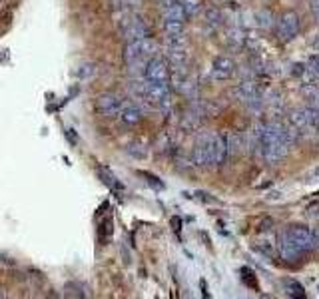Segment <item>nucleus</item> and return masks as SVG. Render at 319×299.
Segmentation results:
<instances>
[{
  "instance_id": "nucleus-1",
  "label": "nucleus",
  "mask_w": 319,
  "mask_h": 299,
  "mask_svg": "<svg viewBox=\"0 0 319 299\" xmlns=\"http://www.w3.org/2000/svg\"><path fill=\"white\" fill-rule=\"evenodd\" d=\"M319 248V235L303 226H289L279 235V253L287 261H297Z\"/></svg>"
},
{
  "instance_id": "nucleus-2",
  "label": "nucleus",
  "mask_w": 319,
  "mask_h": 299,
  "mask_svg": "<svg viewBox=\"0 0 319 299\" xmlns=\"http://www.w3.org/2000/svg\"><path fill=\"white\" fill-rule=\"evenodd\" d=\"M235 94L251 110H259L265 104V94L261 90V86L257 82H253V80H244L242 84H237Z\"/></svg>"
},
{
  "instance_id": "nucleus-3",
  "label": "nucleus",
  "mask_w": 319,
  "mask_h": 299,
  "mask_svg": "<svg viewBox=\"0 0 319 299\" xmlns=\"http://www.w3.org/2000/svg\"><path fill=\"white\" fill-rule=\"evenodd\" d=\"M299 32V16L297 12H283L277 18V26H275V34L279 42H291Z\"/></svg>"
},
{
  "instance_id": "nucleus-4",
  "label": "nucleus",
  "mask_w": 319,
  "mask_h": 299,
  "mask_svg": "<svg viewBox=\"0 0 319 299\" xmlns=\"http://www.w3.org/2000/svg\"><path fill=\"white\" fill-rule=\"evenodd\" d=\"M211 138L214 134H207V132H202L196 142H194V150H192V160L196 166H214L211 161Z\"/></svg>"
},
{
  "instance_id": "nucleus-5",
  "label": "nucleus",
  "mask_w": 319,
  "mask_h": 299,
  "mask_svg": "<svg viewBox=\"0 0 319 299\" xmlns=\"http://www.w3.org/2000/svg\"><path fill=\"white\" fill-rule=\"evenodd\" d=\"M122 108H124V100L118 94L106 92V94H100L96 98V110L102 116H108V118L120 116Z\"/></svg>"
},
{
  "instance_id": "nucleus-6",
  "label": "nucleus",
  "mask_w": 319,
  "mask_h": 299,
  "mask_svg": "<svg viewBox=\"0 0 319 299\" xmlns=\"http://www.w3.org/2000/svg\"><path fill=\"white\" fill-rule=\"evenodd\" d=\"M144 78L150 80V82H166V80H170V66H168V62L164 58H160V56H152L146 62Z\"/></svg>"
},
{
  "instance_id": "nucleus-7",
  "label": "nucleus",
  "mask_w": 319,
  "mask_h": 299,
  "mask_svg": "<svg viewBox=\"0 0 319 299\" xmlns=\"http://www.w3.org/2000/svg\"><path fill=\"white\" fill-rule=\"evenodd\" d=\"M235 74V64L228 56H218L211 64V76L216 80H229Z\"/></svg>"
},
{
  "instance_id": "nucleus-8",
  "label": "nucleus",
  "mask_w": 319,
  "mask_h": 299,
  "mask_svg": "<svg viewBox=\"0 0 319 299\" xmlns=\"http://www.w3.org/2000/svg\"><path fill=\"white\" fill-rule=\"evenodd\" d=\"M124 36L128 40H140V38H148L150 36V30H148L146 22L140 16H132L126 22V26H124Z\"/></svg>"
},
{
  "instance_id": "nucleus-9",
  "label": "nucleus",
  "mask_w": 319,
  "mask_h": 299,
  "mask_svg": "<svg viewBox=\"0 0 319 299\" xmlns=\"http://www.w3.org/2000/svg\"><path fill=\"white\" fill-rule=\"evenodd\" d=\"M142 118H144V112L138 104H124V108L120 112V120L126 126H136V124L142 122Z\"/></svg>"
},
{
  "instance_id": "nucleus-10",
  "label": "nucleus",
  "mask_w": 319,
  "mask_h": 299,
  "mask_svg": "<svg viewBox=\"0 0 319 299\" xmlns=\"http://www.w3.org/2000/svg\"><path fill=\"white\" fill-rule=\"evenodd\" d=\"M211 161H214V166H220L226 161V140H224V136L214 134V138H211Z\"/></svg>"
},
{
  "instance_id": "nucleus-11",
  "label": "nucleus",
  "mask_w": 319,
  "mask_h": 299,
  "mask_svg": "<svg viewBox=\"0 0 319 299\" xmlns=\"http://www.w3.org/2000/svg\"><path fill=\"white\" fill-rule=\"evenodd\" d=\"M224 140H226V160H231V158H235V156L242 152V148H244L242 138H240L235 132H228V134H224Z\"/></svg>"
},
{
  "instance_id": "nucleus-12",
  "label": "nucleus",
  "mask_w": 319,
  "mask_h": 299,
  "mask_svg": "<svg viewBox=\"0 0 319 299\" xmlns=\"http://www.w3.org/2000/svg\"><path fill=\"white\" fill-rule=\"evenodd\" d=\"M98 176H100V180L108 185V187L118 189V192H122V189H124V185L118 182V178L112 174V170H108L106 166H100V168H98Z\"/></svg>"
},
{
  "instance_id": "nucleus-13",
  "label": "nucleus",
  "mask_w": 319,
  "mask_h": 299,
  "mask_svg": "<svg viewBox=\"0 0 319 299\" xmlns=\"http://www.w3.org/2000/svg\"><path fill=\"white\" fill-rule=\"evenodd\" d=\"M253 20H255V24H257V28L268 30V28L274 26V14H272V10L261 8V10H257V12L253 14Z\"/></svg>"
},
{
  "instance_id": "nucleus-14",
  "label": "nucleus",
  "mask_w": 319,
  "mask_h": 299,
  "mask_svg": "<svg viewBox=\"0 0 319 299\" xmlns=\"http://www.w3.org/2000/svg\"><path fill=\"white\" fill-rule=\"evenodd\" d=\"M283 287H285V293H287L289 297H299V299L305 297V289H303V285L297 283L296 279H285V281H283Z\"/></svg>"
},
{
  "instance_id": "nucleus-15",
  "label": "nucleus",
  "mask_w": 319,
  "mask_h": 299,
  "mask_svg": "<svg viewBox=\"0 0 319 299\" xmlns=\"http://www.w3.org/2000/svg\"><path fill=\"white\" fill-rule=\"evenodd\" d=\"M66 295L68 297H88L86 285L84 283H78V281H68L66 283Z\"/></svg>"
},
{
  "instance_id": "nucleus-16",
  "label": "nucleus",
  "mask_w": 319,
  "mask_h": 299,
  "mask_svg": "<svg viewBox=\"0 0 319 299\" xmlns=\"http://www.w3.org/2000/svg\"><path fill=\"white\" fill-rule=\"evenodd\" d=\"M164 30L168 36H180L183 34V22L182 20H164Z\"/></svg>"
},
{
  "instance_id": "nucleus-17",
  "label": "nucleus",
  "mask_w": 319,
  "mask_h": 299,
  "mask_svg": "<svg viewBox=\"0 0 319 299\" xmlns=\"http://www.w3.org/2000/svg\"><path fill=\"white\" fill-rule=\"evenodd\" d=\"M205 20H207L209 26H222L224 16H222V12H220L218 8H207V10H205Z\"/></svg>"
},
{
  "instance_id": "nucleus-18",
  "label": "nucleus",
  "mask_w": 319,
  "mask_h": 299,
  "mask_svg": "<svg viewBox=\"0 0 319 299\" xmlns=\"http://www.w3.org/2000/svg\"><path fill=\"white\" fill-rule=\"evenodd\" d=\"M140 176H142V178H146V182L152 185L154 189H158V192H162V189L166 187V184L160 180L158 176H154V174H150V172H140Z\"/></svg>"
},
{
  "instance_id": "nucleus-19",
  "label": "nucleus",
  "mask_w": 319,
  "mask_h": 299,
  "mask_svg": "<svg viewBox=\"0 0 319 299\" xmlns=\"http://www.w3.org/2000/svg\"><path fill=\"white\" fill-rule=\"evenodd\" d=\"M240 274H242V277H244L246 285H251V289H255V291L259 289V287H257V281H255V276H253V271H250L248 267H242V271H240Z\"/></svg>"
},
{
  "instance_id": "nucleus-20",
  "label": "nucleus",
  "mask_w": 319,
  "mask_h": 299,
  "mask_svg": "<svg viewBox=\"0 0 319 299\" xmlns=\"http://www.w3.org/2000/svg\"><path fill=\"white\" fill-rule=\"evenodd\" d=\"M307 68H309V72H311V74H313L315 78H319V54H313V56H309Z\"/></svg>"
},
{
  "instance_id": "nucleus-21",
  "label": "nucleus",
  "mask_w": 319,
  "mask_h": 299,
  "mask_svg": "<svg viewBox=\"0 0 319 299\" xmlns=\"http://www.w3.org/2000/svg\"><path fill=\"white\" fill-rule=\"evenodd\" d=\"M100 235H102V239H108L112 235V218L104 220V224L100 226Z\"/></svg>"
},
{
  "instance_id": "nucleus-22",
  "label": "nucleus",
  "mask_w": 319,
  "mask_h": 299,
  "mask_svg": "<svg viewBox=\"0 0 319 299\" xmlns=\"http://www.w3.org/2000/svg\"><path fill=\"white\" fill-rule=\"evenodd\" d=\"M128 154L134 156V158H146V150L140 144H130L128 146Z\"/></svg>"
},
{
  "instance_id": "nucleus-23",
  "label": "nucleus",
  "mask_w": 319,
  "mask_h": 299,
  "mask_svg": "<svg viewBox=\"0 0 319 299\" xmlns=\"http://www.w3.org/2000/svg\"><path fill=\"white\" fill-rule=\"evenodd\" d=\"M305 72H307V66H305V64H294V66H291V74H294L296 78H301V80H303Z\"/></svg>"
},
{
  "instance_id": "nucleus-24",
  "label": "nucleus",
  "mask_w": 319,
  "mask_h": 299,
  "mask_svg": "<svg viewBox=\"0 0 319 299\" xmlns=\"http://www.w3.org/2000/svg\"><path fill=\"white\" fill-rule=\"evenodd\" d=\"M92 74H94V64H84L78 70V78H88Z\"/></svg>"
},
{
  "instance_id": "nucleus-25",
  "label": "nucleus",
  "mask_w": 319,
  "mask_h": 299,
  "mask_svg": "<svg viewBox=\"0 0 319 299\" xmlns=\"http://www.w3.org/2000/svg\"><path fill=\"white\" fill-rule=\"evenodd\" d=\"M196 196H198V200H200V202H207V204H209V202H216V200H214L207 192H198Z\"/></svg>"
},
{
  "instance_id": "nucleus-26",
  "label": "nucleus",
  "mask_w": 319,
  "mask_h": 299,
  "mask_svg": "<svg viewBox=\"0 0 319 299\" xmlns=\"http://www.w3.org/2000/svg\"><path fill=\"white\" fill-rule=\"evenodd\" d=\"M172 226H174V231L182 230V220L180 218H172Z\"/></svg>"
},
{
  "instance_id": "nucleus-27",
  "label": "nucleus",
  "mask_w": 319,
  "mask_h": 299,
  "mask_svg": "<svg viewBox=\"0 0 319 299\" xmlns=\"http://www.w3.org/2000/svg\"><path fill=\"white\" fill-rule=\"evenodd\" d=\"M272 224H274V222H272V220H265V222H263V224H261V228H259V230H261V231H265V230H272Z\"/></svg>"
},
{
  "instance_id": "nucleus-28",
  "label": "nucleus",
  "mask_w": 319,
  "mask_h": 299,
  "mask_svg": "<svg viewBox=\"0 0 319 299\" xmlns=\"http://www.w3.org/2000/svg\"><path fill=\"white\" fill-rule=\"evenodd\" d=\"M66 138H68L72 144H76V134H74V130H68V132H66Z\"/></svg>"
},
{
  "instance_id": "nucleus-29",
  "label": "nucleus",
  "mask_w": 319,
  "mask_h": 299,
  "mask_svg": "<svg viewBox=\"0 0 319 299\" xmlns=\"http://www.w3.org/2000/svg\"><path fill=\"white\" fill-rule=\"evenodd\" d=\"M311 10H313V14L319 12V0H311Z\"/></svg>"
},
{
  "instance_id": "nucleus-30",
  "label": "nucleus",
  "mask_w": 319,
  "mask_h": 299,
  "mask_svg": "<svg viewBox=\"0 0 319 299\" xmlns=\"http://www.w3.org/2000/svg\"><path fill=\"white\" fill-rule=\"evenodd\" d=\"M200 287H202V291H204V295H205V297H207V287H205V281H204V279L200 281Z\"/></svg>"
},
{
  "instance_id": "nucleus-31",
  "label": "nucleus",
  "mask_w": 319,
  "mask_h": 299,
  "mask_svg": "<svg viewBox=\"0 0 319 299\" xmlns=\"http://www.w3.org/2000/svg\"><path fill=\"white\" fill-rule=\"evenodd\" d=\"M313 48H315V50H319V34H317V38L313 40Z\"/></svg>"
},
{
  "instance_id": "nucleus-32",
  "label": "nucleus",
  "mask_w": 319,
  "mask_h": 299,
  "mask_svg": "<svg viewBox=\"0 0 319 299\" xmlns=\"http://www.w3.org/2000/svg\"><path fill=\"white\" fill-rule=\"evenodd\" d=\"M128 2H130V4H140L142 0H128Z\"/></svg>"
},
{
  "instance_id": "nucleus-33",
  "label": "nucleus",
  "mask_w": 319,
  "mask_h": 299,
  "mask_svg": "<svg viewBox=\"0 0 319 299\" xmlns=\"http://www.w3.org/2000/svg\"><path fill=\"white\" fill-rule=\"evenodd\" d=\"M315 16H317V22H319V12H315Z\"/></svg>"
},
{
  "instance_id": "nucleus-34",
  "label": "nucleus",
  "mask_w": 319,
  "mask_h": 299,
  "mask_svg": "<svg viewBox=\"0 0 319 299\" xmlns=\"http://www.w3.org/2000/svg\"><path fill=\"white\" fill-rule=\"evenodd\" d=\"M180 2H185V0H180Z\"/></svg>"
}]
</instances>
